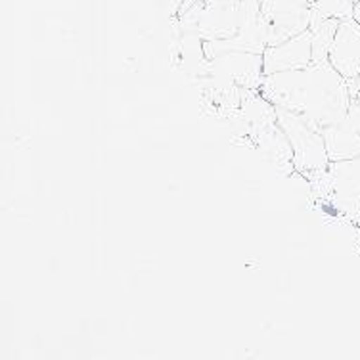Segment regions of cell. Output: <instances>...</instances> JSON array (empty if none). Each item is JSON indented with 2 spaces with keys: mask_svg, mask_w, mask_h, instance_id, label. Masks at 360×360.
I'll return each instance as SVG.
<instances>
[{
  "mask_svg": "<svg viewBox=\"0 0 360 360\" xmlns=\"http://www.w3.org/2000/svg\"><path fill=\"white\" fill-rule=\"evenodd\" d=\"M349 94H351V104H349L347 117L351 119L353 125L360 131V77L349 81Z\"/></svg>",
  "mask_w": 360,
  "mask_h": 360,
  "instance_id": "cell-12",
  "label": "cell"
},
{
  "mask_svg": "<svg viewBox=\"0 0 360 360\" xmlns=\"http://www.w3.org/2000/svg\"><path fill=\"white\" fill-rule=\"evenodd\" d=\"M353 20L356 21L360 25V0L359 2H354V6H353Z\"/></svg>",
  "mask_w": 360,
  "mask_h": 360,
  "instance_id": "cell-14",
  "label": "cell"
},
{
  "mask_svg": "<svg viewBox=\"0 0 360 360\" xmlns=\"http://www.w3.org/2000/svg\"><path fill=\"white\" fill-rule=\"evenodd\" d=\"M341 20H326L311 25L312 33V62H326L330 56L332 42L335 39Z\"/></svg>",
  "mask_w": 360,
  "mask_h": 360,
  "instance_id": "cell-11",
  "label": "cell"
},
{
  "mask_svg": "<svg viewBox=\"0 0 360 360\" xmlns=\"http://www.w3.org/2000/svg\"><path fill=\"white\" fill-rule=\"evenodd\" d=\"M353 2H359V0H353Z\"/></svg>",
  "mask_w": 360,
  "mask_h": 360,
  "instance_id": "cell-15",
  "label": "cell"
},
{
  "mask_svg": "<svg viewBox=\"0 0 360 360\" xmlns=\"http://www.w3.org/2000/svg\"><path fill=\"white\" fill-rule=\"evenodd\" d=\"M314 0H261L266 46L293 39L311 29Z\"/></svg>",
  "mask_w": 360,
  "mask_h": 360,
  "instance_id": "cell-4",
  "label": "cell"
},
{
  "mask_svg": "<svg viewBox=\"0 0 360 360\" xmlns=\"http://www.w3.org/2000/svg\"><path fill=\"white\" fill-rule=\"evenodd\" d=\"M161 6L165 8L167 14L171 15V20L173 18H176L180 12V8H182V4H184V0H158Z\"/></svg>",
  "mask_w": 360,
  "mask_h": 360,
  "instance_id": "cell-13",
  "label": "cell"
},
{
  "mask_svg": "<svg viewBox=\"0 0 360 360\" xmlns=\"http://www.w3.org/2000/svg\"><path fill=\"white\" fill-rule=\"evenodd\" d=\"M312 63V33L311 29L288 41L266 46L263 52L264 75L280 73V71L303 70Z\"/></svg>",
  "mask_w": 360,
  "mask_h": 360,
  "instance_id": "cell-7",
  "label": "cell"
},
{
  "mask_svg": "<svg viewBox=\"0 0 360 360\" xmlns=\"http://www.w3.org/2000/svg\"><path fill=\"white\" fill-rule=\"evenodd\" d=\"M328 171L332 179L330 205L360 224V158L332 161Z\"/></svg>",
  "mask_w": 360,
  "mask_h": 360,
  "instance_id": "cell-6",
  "label": "cell"
},
{
  "mask_svg": "<svg viewBox=\"0 0 360 360\" xmlns=\"http://www.w3.org/2000/svg\"><path fill=\"white\" fill-rule=\"evenodd\" d=\"M207 75L234 83L240 89L259 90L264 81L263 54L245 50H226L209 60ZM205 75V77H207Z\"/></svg>",
  "mask_w": 360,
  "mask_h": 360,
  "instance_id": "cell-5",
  "label": "cell"
},
{
  "mask_svg": "<svg viewBox=\"0 0 360 360\" xmlns=\"http://www.w3.org/2000/svg\"><path fill=\"white\" fill-rule=\"evenodd\" d=\"M276 119L293 148V163L297 173L311 176L312 173L326 171L330 167L324 136L316 127L284 108H276Z\"/></svg>",
  "mask_w": 360,
  "mask_h": 360,
  "instance_id": "cell-3",
  "label": "cell"
},
{
  "mask_svg": "<svg viewBox=\"0 0 360 360\" xmlns=\"http://www.w3.org/2000/svg\"><path fill=\"white\" fill-rule=\"evenodd\" d=\"M173 20L198 31L209 60L226 50H266L261 0H200Z\"/></svg>",
  "mask_w": 360,
  "mask_h": 360,
  "instance_id": "cell-2",
  "label": "cell"
},
{
  "mask_svg": "<svg viewBox=\"0 0 360 360\" xmlns=\"http://www.w3.org/2000/svg\"><path fill=\"white\" fill-rule=\"evenodd\" d=\"M259 90L270 104L305 117L319 131L345 119L351 104L349 81L328 60L266 75Z\"/></svg>",
  "mask_w": 360,
  "mask_h": 360,
  "instance_id": "cell-1",
  "label": "cell"
},
{
  "mask_svg": "<svg viewBox=\"0 0 360 360\" xmlns=\"http://www.w3.org/2000/svg\"><path fill=\"white\" fill-rule=\"evenodd\" d=\"M320 132L324 136L330 163L360 158V131L349 117L341 119L335 125L326 127Z\"/></svg>",
  "mask_w": 360,
  "mask_h": 360,
  "instance_id": "cell-10",
  "label": "cell"
},
{
  "mask_svg": "<svg viewBox=\"0 0 360 360\" xmlns=\"http://www.w3.org/2000/svg\"><path fill=\"white\" fill-rule=\"evenodd\" d=\"M328 62L332 63L347 81L360 77V25L353 18L340 21Z\"/></svg>",
  "mask_w": 360,
  "mask_h": 360,
  "instance_id": "cell-8",
  "label": "cell"
},
{
  "mask_svg": "<svg viewBox=\"0 0 360 360\" xmlns=\"http://www.w3.org/2000/svg\"><path fill=\"white\" fill-rule=\"evenodd\" d=\"M251 150L259 153V158L272 169V173L280 179H290L295 173V163H293V148L290 140L282 131V127L272 125L264 132H261L255 140Z\"/></svg>",
  "mask_w": 360,
  "mask_h": 360,
  "instance_id": "cell-9",
  "label": "cell"
}]
</instances>
